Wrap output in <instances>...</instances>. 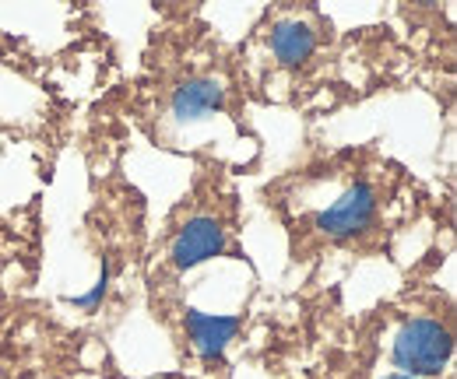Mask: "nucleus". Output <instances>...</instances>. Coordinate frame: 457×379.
Here are the masks:
<instances>
[{"instance_id":"1","label":"nucleus","mask_w":457,"mask_h":379,"mask_svg":"<svg viewBox=\"0 0 457 379\" xmlns=\"http://www.w3.org/2000/svg\"><path fill=\"white\" fill-rule=\"evenodd\" d=\"M391 358H395L398 373H404V376H440L454 358V334L440 320L415 317V320H408L398 330Z\"/></svg>"},{"instance_id":"2","label":"nucleus","mask_w":457,"mask_h":379,"mask_svg":"<svg viewBox=\"0 0 457 379\" xmlns=\"http://www.w3.org/2000/svg\"><path fill=\"white\" fill-rule=\"evenodd\" d=\"M377 208H380V194H377V186H373L370 179H355L328 211L317 215L313 225L320 228V235L345 243V239L362 235V232L377 221Z\"/></svg>"},{"instance_id":"3","label":"nucleus","mask_w":457,"mask_h":379,"mask_svg":"<svg viewBox=\"0 0 457 379\" xmlns=\"http://www.w3.org/2000/svg\"><path fill=\"white\" fill-rule=\"evenodd\" d=\"M228 250V228L212 215L187 218L170 246V260L176 271H194Z\"/></svg>"},{"instance_id":"4","label":"nucleus","mask_w":457,"mask_h":379,"mask_svg":"<svg viewBox=\"0 0 457 379\" xmlns=\"http://www.w3.org/2000/svg\"><path fill=\"white\" fill-rule=\"evenodd\" d=\"M187 334H190V344L197 351L201 362H222L226 358L228 341L239 334L243 317H219V313H201L194 306H187Z\"/></svg>"},{"instance_id":"5","label":"nucleus","mask_w":457,"mask_h":379,"mask_svg":"<svg viewBox=\"0 0 457 379\" xmlns=\"http://www.w3.org/2000/svg\"><path fill=\"white\" fill-rule=\"evenodd\" d=\"M170 109L179 123H197V119L226 109V85L215 78H190L172 92Z\"/></svg>"},{"instance_id":"6","label":"nucleus","mask_w":457,"mask_h":379,"mask_svg":"<svg viewBox=\"0 0 457 379\" xmlns=\"http://www.w3.org/2000/svg\"><path fill=\"white\" fill-rule=\"evenodd\" d=\"M268 46L282 67H299L317 50V32L306 21H278L268 36Z\"/></svg>"},{"instance_id":"7","label":"nucleus","mask_w":457,"mask_h":379,"mask_svg":"<svg viewBox=\"0 0 457 379\" xmlns=\"http://www.w3.org/2000/svg\"><path fill=\"white\" fill-rule=\"evenodd\" d=\"M106 292H110V257H103L99 281H96L85 295H78V299H74V306H78V309H85V313H96V309H99V302L106 299Z\"/></svg>"},{"instance_id":"8","label":"nucleus","mask_w":457,"mask_h":379,"mask_svg":"<svg viewBox=\"0 0 457 379\" xmlns=\"http://www.w3.org/2000/svg\"><path fill=\"white\" fill-rule=\"evenodd\" d=\"M384 379H419V376H404V373H391V376H384Z\"/></svg>"}]
</instances>
